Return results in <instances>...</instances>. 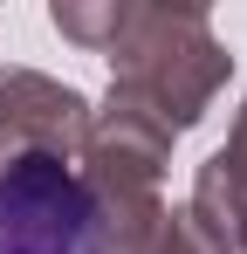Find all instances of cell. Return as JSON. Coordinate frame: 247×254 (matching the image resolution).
<instances>
[{"mask_svg": "<svg viewBox=\"0 0 247 254\" xmlns=\"http://www.w3.org/2000/svg\"><path fill=\"white\" fill-rule=\"evenodd\" d=\"M234 76V55L213 35L206 7H137L124 14V35L110 42V89L151 110L172 137L192 130L213 110V96Z\"/></svg>", "mask_w": 247, "mask_h": 254, "instance_id": "1", "label": "cell"}, {"mask_svg": "<svg viewBox=\"0 0 247 254\" xmlns=\"http://www.w3.org/2000/svg\"><path fill=\"white\" fill-rule=\"evenodd\" d=\"M124 14H130V0H55L48 7L55 35L89 48V55H110V42L124 35Z\"/></svg>", "mask_w": 247, "mask_h": 254, "instance_id": "5", "label": "cell"}, {"mask_svg": "<svg viewBox=\"0 0 247 254\" xmlns=\"http://www.w3.org/2000/svg\"><path fill=\"white\" fill-rule=\"evenodd\" d=\"M227 158H241L247 165V103H241V117H234V130H227V144H220Z\"/></svg>", "mask_w": 247, "mask_h": 254, "instance_id": "7", "label": "cell"}, {"mask_svg": "<svg viewBox=\"0 0 247 254\" xmlns=\"http://www.w3.org/2000/svg\"><path fill=\"white\" fill-rule=\"evenodd\" d=\"M185 213H192L227 254L247 248V165H241V158H227V151H213V158L199 165V179H192Z\"/></svg>", "mask_w": 247, "mask_h": 254, "instance_id": "4", "label": "cell"}, {"mask_svg": "<svg viewBox=\"0 0 247 254\" xmlns=\"http://www.w3.org/2000/svg\"><path fill=\"white\" fill-rule=\"evenodd\" d=\"M89 96L41 69H0V165L7 158H62L76 165L89 144Z\"/></svg>", "mask_w": 247, "mask_h": 254, "instance_id": "3", "label": "cell"}, {"mask_svg": "<svg viewBox=\"0 0 247 254\" xmlns=\"http://www.w3.org/2000/svg\"><path fill=\"white\" fill-rule=\"evenodd\" d=\"M158 254H227L213 234H206L199 220L185 206H165V227H158Z\"/></svg>", "mask_w": 247, "mask_h": 254, "instance_id": "6", "label": "cell"}, {"mask_svg": "<svg viewBox=\"0 0 247 254\" xmlns=\"http://www.w3.org/2000/svg\"><path fill=\"white\" fill-rule=\"evenodd\" d=\"M241 254H247V248H241Z\"/></svg>", "mask_w": 247, "mask_h": 254, "instance_id": "8", "label": "cell"}, {"mask_svg": "<svg viewBox=\"0 0 247 254\" xmlns=\"http://www.w3.org/2000/svg\"><path fill=\"white\" fill-rule=\"evenodd\" d=\"M0 254H96L89 192L62 158L0 165Z\"/></svg>", "mask_w": 247, "mask_h": 254, "instance_id": "2", "label": "cell"}]
</instances>
